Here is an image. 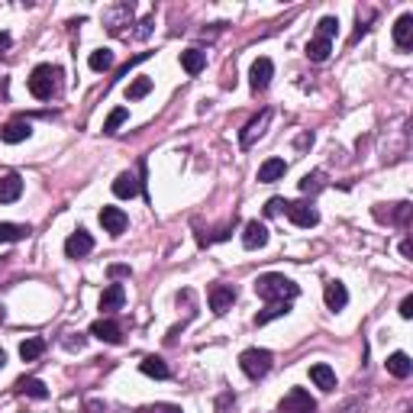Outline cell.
<instances>
[{"mask_svg": "<svg viewBox=\"0 0 413 413\" xmlns=\"http://www.w3.org/2000/svg\"><path fill=\"white\" fill-rule=\"evenodd\" d=\"M271 75H275V65L271 59H255L252 61V71H249V85H252L255 94H261L265 87L271 85Z\"/></svg>", "mask_w": 413, "mask_h": 413, "instance_id": "obj_10", "label": "cell"}, {"mask_svg": "<svg viewBox=\"0 0 413 413\" xmlns=\"http://www.w3.org/2000/svg\"><path fill=\"white\" fill-rule=\"evenodd\" d=\"M17 391H20V394H26V397H33V400H45V397H49V388H45V381H39V378H23V381H17Z\"/></svg>", "mask_w": 413, "mask_h": 413, "instance_id": "obj_26", "label": "cell"}, {"mask_svg": "<svg viewBox=\"0 0 413 413\" xmlns=\"http://www.w3.org/2000/svg\"><path fill=\"white\" fill-rule=\"evenodd\" d=\"M149 91H152V78H136L133 85L126 87V101H143Z\"/></svg>", "mask_w": 413, "mask_h": 413, "instance_id": "obj_33", "label": "cell"}, {"mask_svg": "<svg viewBox=\"0 0 413 413\" xmlns=\"http://www.w3.org/2000/svg\"><path fill=\"white\" fill-rule=\"evenodd\" d=\"M3 365H7V352H3V349H0V368H3Z\"/></svg>", "mask_w": 413, "mask_h": 413, "instance_id": "obj_44", "label": "cell"}, {"mask_svg": "<svg viewBox=\"0 0 413 413\" xmlns=\"http://www.w3.org/2000/svg\"><path fill=\"white\" fill-rule=\"evenodd\" d=\"M91 336L101 339V342H110V346H119V342H123V329H119L117 320H107V317H101V320L91 323Z\"/></svg>", "mask_w": 413, "mask_h": 413, "instance_id": "obj_8", "label": "cell"}, {"mask_svg": "<svg viewBox=\"0 0 413 413\" xmlns=\"http://www.w3.org/2000/svg\"><path fill=\"white\" fill-rule=\"evenodd\" d=\"M400 255H404V259H413V242H410V239L400 242Z\"/></svg>", "mask_w": 413, "mask_h": 413, "instance_id": "obj_40", "label": "cell"}, {"mask_svg": "<svg viewBox=\"0 0 413 413\" xmlns=\"http://www.w3.org/2000/svg\"><path fill=\"white\" fill-rule=\"evenodd\" d=\"M139 371H143V375H149V378H155V381H165L171 375L168 365L161 362L159 355H145L143 362H139Z\"/></svg>", "mask_w": 413, "mask_h": 413, "instance_id": "obj_23", "label": "cell"}, {"mask_svg": "<svg viewBox=\"0 0 413 413\" xmlns=\"http://www.w3.org/2000/svg\"><path fill=\"white\" fill-rule=\"evenodd\" d=\"M113 194H117L119 201H133L136 194H143V181H139L133 171H123V175H117V181H113Z\"/></svg>", "mask_w": 413, "mask_h": 413, "instance_id": "obj_12", "label": "cell"}, {"mask_svg": "<svg viewBox=\"0 0 413 413\" xmlns=\"http://www.w3.org/2000/svg\"><path fill=\"white\" fill-rule=\"evenodd\" d=\"M410 203L407 201H400V203H394V210H388V213H381V210H375V217L378 219H388V223H394V226H407V219H410Z\"/></svg>", "mask_w": 413, "mask_h": 413, "instance_id": "obj_27", "label": "cell"}, {"mask_svg": "<svg viewBox=\"0 0 413 413\" xmlns=\"http://www.w3.org/2000/svg\"><path fill=\"white\" fill-rule=\"evenodd\" d=\"M307 145H313V133H304L297 139V149H307Z\"/></svg>", "mask_w": 413, "mask_h": 413, "instance_id": "obj_42", "label": "cell"}, {"mask_svg": "<svg viewBox=\"0 0 413 413\" xmlns=\"http://www.w3.org/2000/svg\"><path fill=\"white\" fill-rule=\"evenodd\" d=\"M271 365H275V355L268 352V349H245L242 355H239V368H242L245 378H265L271 371Z\"/></svg>", "mask_w": 413, "mask_h": 413, "instance_id": "obj_3", "label": "cell"}, {"mask_svg": "<svg viewBox=\"0 0 413 413\" xmlns=\"http://www.w3.org/2000/svg\"><path fill=\"white\" fill-rule=\"evenodd\" d=\"M101 226H103V233H110V236H119V233H126L129 217L119 210V207H103L101 210Z\"/></svg>", "mask_w": 413, "mask_h": 413, "instance_id": "obj_9", "label": "cell"}, {"mask_svg": "<svg viewBox=\"0 0 413 413\" xmlns=\"http://www.w3.org/2000/svg\"><path fill=\"white\" fill-rule=\"evenodd\" d=\"M323 187H326V175L323 171H310V175L300 177V194H307V197L320 194Z\"/></svg>", "mask_w": 413, "mask_h": 413, "instance_id": "obj_29", "label": "cell"}, {"mask_svg": "<svg viewBox=\"0 0 413 413\" xmlns=\"http://www.w3.org/2000/svg\"><path fill=\"white\" fill-rule=\"evenodd\" d=\"M333 55V43L329 39H310L307 43V59L310 61H326Z\"/></svg>", "mask_w": 413, "mask_h": 413, "instance_id": "obj_30", "label": "cell"}, {"mask_svg": "<svg viewBox=\"0 0 413 413\" xmlns=\"http://www.w3.org/2000/svg\"><path fill=\"white\" fill-rule=\"evenodd\" d=\"M287 203L291 201H284V197H271V201L265 203V217H278L281 210H287Z\"/></svg>", "mask_w": 413, "mask_h": 413, "instance_id": "obj_36", "label": "cell"}, {"mask_svg": "<svg viewBox=\"0 0 413 413\" xmlns=\"http://www.w3.org/2000/svg\"><path fill=\"white\" fill-rule=\"evenodd\" d=\"M107 275H110V281H119V278H129L133 271H129V265H110Z\"/></svg>", "mask_w": 413, "mask_h": 413, "instance_id": "obj_38", "label": "cell"}, {"mask_svg": "<svg viewBox=\"0 0 413 413\" xmlns=\"http://www.w3.org/2000/svg\"><path fill=\"white\" fill-rule=\"evenodd\" d=\"M310 381H313V384H317L320 391H336V371L329 368L326 362L310 365Z\"/></svg>", "mask_w": 413, "mask_h": 413, "instance_id": "obj_20", "label": "cell"}, {"mask_svg": "<svg viewBox=\"0 0 413 413\" xmlns=\"http://www.w3.org/2000/svg\"><path fill=\"white\" fill-rule=\"evenodd\" d=\"M388 371L394 375V378H410L413 375V362H410V355L407 352H394V355H388Z\"/></svg>", "mask_w": 413, "mask_h": 413, "instance_id": "obj_24", "label": "cell"}, {"mask_svg": "<svg viewBox=\"0 0 413 413\" xmlns=\"http://www.w3.org/2000/svg\"><path fill=\"white\" fill-rule=\"evenodd\" d=\"M291 313V304L287 300H281V304H268L265 310L255 313V326H268L271 320H281V317H287Z\"/></svg>", "mask_w": 413, "mask_h": 413, "instance_id": "obj_25", "label": "cell"}, {"mask_svg": "<svg viewBox=\"0 0 413 413\" xmlns=\"http://www.w3.org/2000/svg\"><path fill=\"white\" fill-rule=\"evenodd\" d=\"M287 171V161L284 159H268V161H261V168H259V181L261 184H271V181H281Z\"/></svg>", "mask_w": 413, "mask_h": 413, "instance_id": "obj_21", "label": "cell"}, {"mask_svg": "<svg viewBox=\"0 0 413 413\" xmlns=\"http://www.w3.org/2000/svg\"><path fill=\"white\" fill-rule=\"evenodd\" d=\"M252 287H255V294H259L261 300H268V304H281V300L291 304V300L300 294V287L287 278V275H281V271H265V275H259Z\"/></svg>", "mask_w": 413, "mask_h": 413, "instance_id": "obj_1", "label": "cell"}, {"mask_svg": "<svg viewBox=\"0 0 413 413\" xmlns=\"http://www.w3.org/2000/svg\"><path fill=\"white\" fill-rule=\"evenodd\" d=\"M207 297H210V310L223 317L229 307L236 304V287H229V284H213Z\"/></svg>", "mask_w": 413, "mask_h": 413, "instance_id": "obj_11", "label": "cell"}, {"mask_svg": "<svg viewBox=\"0 0 413 413\" xmlns=\"http://www.w3.org/2000/svg\"><path fill=\"white\" fill-rule=\"evenodd\" d=\"M287 219L294 223V226H300V229H310V226H317L320 223V213H317V207L313 203H307V201H297V203H287Z\"/></svg>", "mask_w": 413, "mask_h": 413, "instance_id": "obj_6", "label": "cell"}, {"mask_svg": "<svg viewBox=\"0 0 413 413\" xmlns=\"http://www.w3.org/2000/svg\"><path fill=\"white\" fill-rule=\"evenodd\" d=\"M33 136V126H29V119H10L7 126H0V139L7 145H17V143H26Z\"/></svg>", "mask_w": 413, "mask_h": 413, "instance_id": "obj_14", "label": "cell"}, {"mask_svg": "<svg viewBox=\"0 0 413 413\" xmlns=\"http://www.w3.org/2000/svg\"><path fill=\"white\" fill-rule=\"evenodd\" d=\"M323 300H326V307H329L333 313L346 310V304H349L346 284H342V281H326V287H323Z\"/></svg>", "mask_w": 413, "mask_h": 413, "instance_id": "obj_13", "label": "cell"}, {"mask_svg": "<svg viewBox=\"0 0 413 413\" xmlns=\"http://www.w3.org/2000/svg\"><path fill=\"white\" fill-rule=\"evenodd\" d=\"M29 236V226L23 223H0V242H20Z\"/></svg>", "mask_w": 413, "mask_h": 413, "instance_id": "obj_31", "label": "cell"}, {"mask_svg": "<svg viewBox=\"0 0 413 413\" xmlns=\"http://www.w3.org/2000/svg\"><path fill=\"white\" fill-rule=\"evenodd\" d=\"M339 33V20L336 17H323L320 23H317V39H329L333 43V36Z\"/></svg>", "mask_w": 413, "mask_h": 413, "instance_id": "obj_35", "label": "cell"}, {"mask_svg": "<svg viewBox=\"0 0 413 413\" xmlns=\"http://www.w3.org/2000/svg\"><path fill=\"white\" fill-rule=\"evenodd\" d=\"M268 123H271V110H261L259 117H252L242 126V133H239V145H242V149H252L255 139H261V136H265Z\"/></svg>", "mask_w": 413, "mask_h": 413, "instance_id": "obj_5", "label": "cell"}, {"mask_svg": "<svg viewBox=\"0 0 413 413\" xmlns=\"http://www.w3.org/2000/svg\"><path fill=\"white\" fill-rule=\"evenodd\" d=\"M129 20H133V3H117L113 10H107L103 13V23H107L110 33H123V26H129Z\"/></svg>", "mask_w": 413, "mask_h": 413, "instance_id": "obj_16", "label": "cell"}, {"mask_svg": "<svg viewBox=\"0 0 413 413\" xmlns=\"http://www.w3.org/2000/svg\"><path fill=\"white\" fill-rule=\"evenodd\" d=\"M126 117H129V113H126V107H117V110H110L107 123H103V133H107V136H113V133H117L119 126H123V123H126Z\"/></svg>", "mask_w": 413, "mask_h": 413, "instance_id": "obj_34", "label": "cell"}, {"mask_svg": "<svg viewBox=\"0 0 413 413\" xmlns=\"http://www.w3.org/2000/svg\"><path fill=\"white\" fill-rule=\"evenodd\" d=\"M59 78H61V68L36 65L33 75H29V94H33L36 101H52L59 94Z\"/></svg>", "mask_w": 413, "mask_h": 413, "instance_id": "obj_2", "label": "cell"}, {"mask_svg": "<svg viewBox=\"0 0 413 413\" xmlns=\"http://www.w3.org/2000/svg\"><path fill=\"white\" fill-rule=\"evenodd\" d=\"M113 52L110 49H97V52H91V59H87V65H91V71H110L113 68Z\"/></svg>", "mask_w": 413, "mask_h": 413, "instance_id": "obj_32", "label": "cell"}, {"mask_svg": "<svg viewBox=\"0 0 413 413\" xmlns=\"http://www.w3.org/2000/svg\"><path fill=\"white\" fill-rule=\"evenodd\" d=\"M181 68H184L187 75H201L203 68H207V52H201V49L181 52Z\"/></svg>", "mask_w": 413, "mask_h": 413, "instance_id": "obj_22", "label": "cell"}, {"mask_svg": "<svg viewBox=\"0 0 413 413\" xmlns=\"http://www.w3.org/2000/svg\"><path fill=\"white\" fill-rule=\"evenodd\" d=\"M43 352H45V339H39V336H29L20 342V358L23 362H36Z\"/></svg>", "mask_w": 413, "mask_h": 413, "instance_id": "obj_28", "label": "cell"}, {"mask_svg": "<svg viewBox=\"0 0 413 413\" xmlns=\"http://www.w3.org/2000/svg\"><path fill=\"white\" fill-rule=\"evenodd\" d=\"M400 317H404V320H410V317H413V297L410 294L400 300Z\"/></svg>", "mask_w": 413, "mask_h": 413, "instance_id": "obj_39", "label": "cell"}, {"mask_svg": "<svg viewBox=\"0 0 413 413\" xmlns=\"http://www.w3.org/2000/svg\"><path fill=\"white\" fill-rule=\"evenodd\" d=\"M94 252V236L87 229H75L71 236L65 239V255L68 259H85V255Z\"/></svg>", "mask_w": 413, "mask_h": 413, "instance_id": "obj_7", "label": "cell"}, {"mask_svg": "<svg viewBox=\"0 0 413 413\" xmlns=\"http://www.w3.org/2000/svg\"><path fill=\"white\" fill-rule=\"evenodd\" d=\"M281 413H317V400L310 397V391L304 388H291L284 394V400L278 404Z\"/></svg>", "mask_w": 413, "mask_h": 413, "instance_id": "obj_4", "label": "cell"}, {"mask_svg": "<svg viewBox=\"0 0 413 413\" xmlns=\"http://www.w3.org/2000/svg\"><path fill=\"white\" fill-rule=\"evenodd\" d=\"M20 194H23V177H20L17 171H10V175L0 177V203L20 201Z\"/></svg>", "mask_w": 413, "mask_h": 413, "instance_id": "obj_18", "label": "cell"}, {"mask_svg": "<svg viewBox=\"0 0 413 413\" xmlns=\"http://www.w3.org/2000/svg\"><path fill=\"white\" fill-rule=\"evenodd\" d=\"M242 245L245 249H265L268 245V229H265V223H259V219H249L242 229Z\"/></svg>", "mask_w": 413, "mask_h": 413, "instance_id": "obj_15", "label": "cell"}, {"mask_svg": "<svg viewBox=\"0 0 413 413\" xmlns=\"http://www.w3.org/2000/svg\"><path fill=\"white\" fill-rule=\"evenodd\" d=\"M139 413H184L177 404H149V407H143Z\"/></svg>", "mask_w": 413, "mask_h": 413, "instance_id": "obj_37", "label": "cell"}, {"mask_svg": "<svg viewBox=\"0 0 413 413\" xmlns=\"http://www.w3.org/2000/svg\"><path fill=\"white\" fill-rule=\"evenodd\" d=\"M394 45L400 52H407L413 45V13H404V17L394 23Z\"/></svg>", "mask_w": 413, "mask_h": 413, "instance_id": "obj_19", "label": "cell"}, {"mask_svg": "<svg viewBox=\"0 0 413 413\" xmlns=\"http://www.w3.org/2000/svg\"><path fill=\"white\" fill-rule=\"evenodd\" d=\"M10 43H13V39H10V33H0V55L10 49Z\"/></svg>", "mask_w": 413, "mask_h": 413, "instance_id": "obj_43", "label": "cell"}, {"mask_svg": "<svg viewBox=\"0 0 413 413\" xmlns=\"http://www.w3.org/2000/svg\"><path fill=\"white\" fill-rule=\"evenodd\" d=\"M126 304V291H123V284H107L103 287V294H101V313H113L119 310V307Z\"/></svg>", "mask_w": 413, "mask_h": 413, "instance_id": "obj_17", "label": "cell"}, {"mask_svg": "<svg viewBox=\"0 0 413 413\" xmlns=\"http://www.w3.org/2000/svg\"><path fill=\"white\" fill-rule=\"evenodd\" d=\"M149 29H152V17H149V20H143V23H139V33H136V36L143 39V36H149Z\"/></svg>", "mask_w": 413, "mask_h": 413, "instance_id": "obj_41", "label": "cell"}]
</instances>
